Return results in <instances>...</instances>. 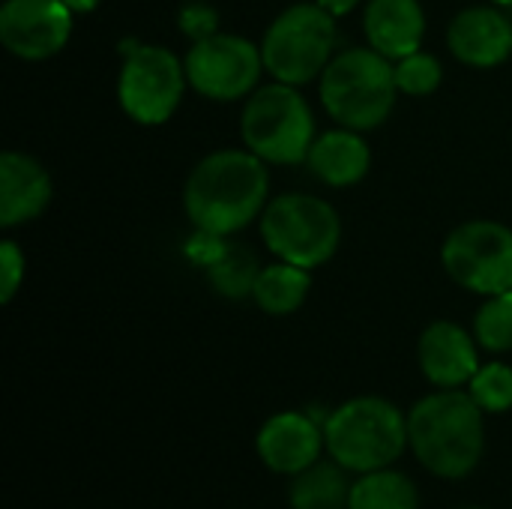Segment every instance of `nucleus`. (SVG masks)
Listing matches in <instances>:
<instances>
[{"label": "nucleus", "mask_w": 512, "mask_h": 509, "mask_svg": "<svg viewBox=\"0 0 512 509\" xmlns=\"http://www.w3.org/2000/svg\"><path fill=\"white\" fill-rule=\"evenodd\" d=\"M459 509H486V507H459Z\"/></svg>", "instance_id": "nucleus-30"}, {"label": "nucleus", "mask_w": 512, "mask_h": 509, "mask_svg": "<svg viewBox=\"0 0 512 509\" xmlns=\"http://www.w3.org/2000/svg\"><path fill=\"white\" fill-rule=\"evenodd\" d=\"M348 509H420V492L408 474L396 468H381L357 474V480L351 483Z\"/></svg>", "instance_id": "nucleus-20"}, {"label": "nucleus", "mask_w": 512, "mask_h": 509, "mask_svg": "<svg viewBox=\"0 0 512 509\" xmlns=\"http://www.w3.org/2000/svg\"><path fill=\"white\" fill-rule=\"evenodd\" d=\"M261 237L279 261L315 270L336 255L342 219L330 201L288 192L267 201L261 213Z\"/></svg>", "instance_id": "nucleus-6"}, {"label": "nucleus", "mask_w": 512, "mask_h": 509, "mask_svg": "<svg viewBox=\"0 0 512 509\" xmlns=\"http://www.w3.org/2000/svg\"><path fill=\"white\" fill-rule=\"evenodd\" d=\"M216 24H219V15L204 6V3H189L183 12H180V27L186 36L192 39H204V36H213L216 33Z\"/></svg>", "instance_id": "nucleus-26"}, {"label": "nucleus", "mask_w": 512, "mask_h": 509, "mask_svg": "<svg viewBox=\"0 0 512 509\" xmlns=\"http://www.w3.org/2000/svg\"><path fill=\"white\" fill-rule=\"evenodd\" d=\"M72 12H93L102 0H63Z\"/></svg>", "instance_id": "nucleus-28"}, {"label": "nucleus", "mask_w": 512, "mask_h": 509, "mask_svg": "<svg viewBox=\"0 0 512 509\" xmlns=\"http://www.w3.org/2000/svg\"><path fill=\"white\" fill-rule=\"evenodd\" d=\"M54 186L45 165L27 153L6 150L0 156V228H18L42 216Z\"/></svg>", "instance_id": "nucleus-15"}, {"label": "nucleus", "mask_w": 512, "mask_h": 509, "mask_svg": "<svg viewBox=\"0 0 512 509\" xmlns=\"http://www.w3.org/2000/svg\"><path fill=\"white\" fill-rule=\"evenodd\" d=\"M267 162L252 150H216L186 177L183 210L207 237H228L261 219L267 207Z\"/></svg>", "instance_id": "nucleus-1"}, {"label": "nucleus", "mask_w": 512, "mask_h": 509, "mask_svg": "<svg viewBox=\"0 0 512 509\" xmlns=\"http://www.w3.org/2000/svg\"><path fill=\"white\" fill-rule=\"evenodd\" d=\"M471 399L483 408V414L512 411V366L507 363H483L468 384Z\"/></svg>", "instance_id": "nucleus-22"}, {"label": "nucleus", "mask_w": 512, "mask_h": 509, "mask_svg": "<svg viewBox=\"0 0 512 509\" xmlns=\"http://www.w3.org/2000/svg\"><path fill=\"white\" fill-rule=\"evenodd\" d=\"M312 291V276L306 267L288 264V261H273L258 270L255 285H252V300L258 309L267 315H294Z\"/></svg>", "instance_id": "nucleus-18"}, {"label": "nucleus", "mask_w": 512, "mask_h": 509, "mask_svg": "<svg viewBox=\"0 0 512 509\" xmlns=\"http://www.w3.org/2000/svg\"><path fill=\"white\" fill-rule=\"evenodd\" d=\"M255 453L267 471L279 477H297L327 453L324 423H315L303 411H279L258 429Z\"/></svg>", "instance_id": "nucleus-12"}, {"label": "nucleus", "mask_w": 512, "mask_h": 509, "mask_svg": "<svg viewBox=\"0 0 512 509\" xmlns=\"http://www.w3.org/2000/svg\"><path fill=\"white\" fill-rule=\"evenodd\" d=\"M240 135L267 165L306 162L315 135V114L294 84H264L249 93L240 117Z\"/></svg>", "instance_id": "nucleus-5"}, {"label": "nucleus", "mask_w": 512, "mask_h": 509, "mask_svg": "<svg viewBox=\"0 0 512 509\" xmlns=\"http://www.w3.org/2000/svg\"><path fill=\"white\" fill-rule=\"evenodd\" d=\"M258 270L261 267L255 264V258L249 252L225 249L210 264V282L225 297H246V294H252V285H255Z\"/></svg>", "instance_id": "nucleus-23"}, {"label": "nucleus", "mask_w": 512, "mask_h": 509, "mask_svg": "<svg viewBox=\"0 0 512 509\" xmlns=\"http://www.w3.org/2000/svg\"><path fill=\"white\" fill-rule=\"evenodd\" d=\"M414 459L441 480L471 477L486 453V414L465 390H438L408 411Z\"/></svg>", "instance_id": "nucleus-2"}, {"label": "nucleus", "mask_w": 512, "mask_h": 509, "mask_svg": "<svg viewBox=\"0 0 512 509\" xmlns=\"http://www.w3.org/2000/svg\"><path fill=\"white\" fill-rule=\"evenodd\" d=\"M444 69L441 60L423 51H414L402 60H396V87L408 96H429L441 87Z\"/></svg>", "instance_id": "nucleus-24"}, {"label": "nucleus", "mask_w": 512, "mask_h": 509, "mask_svg": "<svg viewBox=\"0 0 512 509\" xmlns=\"http://www.w3.org/2000/svg\"><path fill=\"white\" fill-rule=\"evenodd\" d=\"M315 3H318V6H324L330 15L342 18V15H348V12H354L360 0H315Z\"/></svg>", "instance_id": "nucleus-27"}, {"label": "nucleus", "mask_w": 512, "mask_h": 509, "mask_svg": "<svg viewBox=\"0 0 512 509\" xmlns=\"http://www.w3.org/2000/svg\"><path fill=\"white\" fill-rule=\"evenodd\" d=\"M420 372L438 390H462L480 369V342L453 321H435L417 342Z\"/></svg>", "instance_id": "nucleus-13"}, {"label": "nucleus", "mask_w": 512, "mask_h": 509, "mask_svg": "<svg viewBox=\"0 0 512 509\" xmlns=\"http://www.w3.org/2000/svg\"><path fill=\"white\" fill-rule=\"evenodd\" d=\"M492 3H498V6H512V0H492Z\"/></svg>", "instance_id": "nucleus-29"}, {"label": "nucleus", "mask_w": 512, "mask_h": 509, "mask_svg": "<svg viewBox=\"0 0 512 509\" xmlns=\"http://www.w3.org/2000/svg\"><path fill=\"white\" fill-rule=\"evenodd\" d=\"M24 252L18 249L15 240H3L0 243V300L12 303V297L18 294L21 282H24Z\"/></svg>", "instance_id": "nucleus-25"}, {"label": "nucleus", "mask_w": 512, "mask_h": 509, "mask_svg": "<svg viewBox=\"0 0 512 509\" xmlns=\"http://www.w3.org/2000/svg\"><path fill=\"white\" fill-rule=\"evenodd\" d=\"M189 87L213 102H234L258 90L264 57L261 45L216 30L213 36L195 39L183 57Z\"/></svg>", "instance_id": "nucleus-10"}, {"label": "nucleus", "mask_w": 512, "mask_h": 509, "mask_svg": "<svg viewBox=\"0 0 512 509\" xmlns=\"http://www.w3.org/2000/svg\"><path fill=\"white\" fill-rule=\"evenodd\" d=\"M327 456L351 474L393 468L408 444V414L384 396H354L324 420Z\"/></svg>", "instance_id": "nucleus-3"}, {"label": "nucleus", "mask_w": 512, "mask_h": 509, "mask_svg": "<svg viewBox=\"0 0 512 509\" xmlns=\"http://www.w3.org/2000/svg\"><path fill=\"white\" fill-rule=\"evenodd\" d=\"M186 66L162 45H138L117 75V99L129 120L141 126L168 123L186 93Z\"/></svg>", "instance_id": "nucleus-9"}, {"label": "nucleus", "mask_w": 512, "mask_h": 509, "mask_svg": "<svg viewBox=\"0 0 512 509\" xmlns=\"http://www.w3.org/2000/svg\"><path fill=\"white\" fill-rule=\"evenodd\" d=\"M348 474L351 471H345L339 462L321 459L312 468L291 477L288 504L291 509H348L354 483L348 480Z\"/></svg>", "instance_id": "nucleus-19"}, {"label": "nucleus", "mask_w": 512, "mask_h": 509, "mask_svg": "<svg viewBox=\"0 0 512 509\" xmlns=\"http://www.w3.org/2000/svg\"><path fill=\"white\" fill-rule=\"evenodd\" d=\"M474 336L489 354L512 351V291L486 297L474 318Z\"/></svg>", "instance_id": "nucleus-21"}, {"label": "nucleus", "mask_w": 512, "mask_h": 509, "mask_svg": "<svg viewBox=\"0 0 512 509\" xmlns=\"http://www.w3.org/2000/svg\"><path fill=\"white\" fill-rule=\"evenodd\" d=\"M363 30L369 45L396 63L420 51L426 36V12L420 0H369Z\"/></svg>", "instance_id": "nucleus-16"}, {"label": "nucleus", "mask_w": 512, "mask_h": 509, "mask_svg": "<svg viewBox=\"0 0 512 509\" xmlns=\"http://www.w3.org/2000/svg\"><path fill=\"white\" fill-rule=\"evenodd\" d=\"M318 93L327 114L348 129H378L399 96L396 66L384 54L369 48H345L336 54L318 78Z\"/></svg>", "instance_id": "nucleus-4"}, {"label": "nucleus", "mask_w": 512, "mask_h": 509, "mask_svg": "<svg viewBox=\"0 0 512 509\" xmlns=\"http://www.w3.org/2000/svg\"><path fill=\"white\" fill-rule=\"evenodd\" d=\"M72 15L63 0H6L0 6V42L18 60H48L66 48Z\"/></svg>", "instance_id": "nucleus-11"}, {"label": "nucleus", "mask_w": 512, "mask_h": 509, "mask_svg": "<svg viewBox=\"0 0 512 509\" xmlns=\"http://www.w3.org/2000/svg\"><path fill=\"white\" fill-rule=\"evenodd\" d=\"M447 45L468 66H501L512 54V21L498 6H468L450 21Z\"/></svg>", "instance_id": "nucleus-14"}, {"label": "nucleus", "mask_w": 512, "mask_h": 509, "mask_svg": "<svg viewBox=\"0 0 512 509\" xmlns=\"http://www.w3.org/2000/svg\"><path fill=\"white\" fill-rule=\"evenodd\" d=\"M336 45V15L318 3H294L273 18L264 33L261 57L273 81L282 84H309L321 78L333 60Z\"/></svg>", "instance_id": "nucleus-7"}, {"label": "nucleus", "mask_w": 512, "mask_h": 509, "mask_svg": "<svg viewBox=\"0 0 512 509\" xmlns=\"http://www.w3.org/2000/svg\"><path fill=\"white\" fill-rule=\"evenodd\" d=\"M306 162L321 183L342 189V186L360 183L369 174L372 153H369L363 132L339 126V129H330L312 141Z\"/></svg>", "instance_id": "nucleus-17"}, {"label": "nucleus", "mask_w": 512, "mask_h": 509, "mask_svg": "<svg viewBox=\"0 0 512 509\" xmlns=\"http://www.w3.org/2000/svg\"><path fill=\"white\" fill-rule=\"evenodd\" d=\"M441 261L447 276L471 294L512 291V228L495 219H471L450 231Z\"/></svg>", "instance_id": "nucleus-8"}]
</instances>
